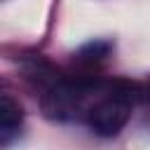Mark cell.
I'll use <instances>...</instances> for the list:
<instances>
[{
	"label": "cell",
	"mask_w": 150,
	"mask_h": 150,
	"mask_svg": "<svg viewBox=\"0 0 150 150\" xmlns=\"http://www.w3.org/2000/svg\"><path fill=\"white\" fill-rule=\"evenodd\" d=\"M21 120H23L21 105H19L9 94H2V96H0V143H2V145H7L9 138L19 131Z\"/></svg>",
	"instance_id": "obj_3"
},
{
	"label": "cell",
	"mask_w": 150,
	"mask_h": 150,
	"mask_svg": "<svg viewBox=\"0 0 150 150\" xmlns=\"http://www.w3.org/2000/svg\"><path fill=\"white\" fill-rule=\"evenodd\" d=\"M98 91V82L77 80V82H54L42 96V112L49 120H75L84 112V103L89 96Z\"/></svg>",
	"instance_id": "obj_1"
},
{
	"label": "cell",
	"mask_w": 150,
	"mask_h": 150,
	"mask_svg": "<svg viewBox=\"0 0 150 150\" xmlns=\"http://www.w3.org/2000/svg\"><path fill=\"white\" fill-rule=\"evenodd\" d=\"M110 47H112V45H110L108 40H94V42H87V45H82V47L77 49V59H80V61H101V59L108 56Z\"/></svg>",
	"instance_id": "obj_4"
},
{
	"label": "cell",
	"mask_w": 150,
	"mask_h": 150,
	"mask_svg": "<svg viewBox=\"0 0 150 150\" xmlns=\"http://www.w3.org/2000/svg\"><path fill=\"white\" fill-rule=\"evenodd\" d=\"M148 96H150V84H148Z\"/></svg>",
	"instance_id": "obj_5"
},
{
	"label": "cell",
	"mask_w": 150,
	"mask_h": 150,
	"mask_svg": "<svg viewBox=\"0 0 150 150\" xmlns=\"http://www.w3.org/2000/svg\"><path fill=\"white\" fill-rule=\"evenodd\" d=\"M131 105L134 103H129L127 98L108 94V98H103L89 108V112H87L89 129L98 136H105V138L117 136L131 117Z\"/></svg>",
	"instance_id": "obj_2"
}]
</instances>
